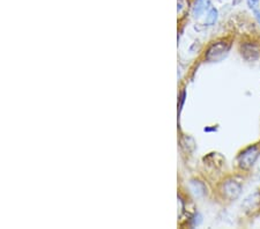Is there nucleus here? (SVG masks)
I'll use <instances>...</instances> for the list:
<instances>
[{
	"label": "nucleus",
	"mask_w": 260,
	"mask_h": 229,
	"mask_svg": "<svg viewBox=\"0 0 260 229\" xmlns=\"http://www.w3.org/2000/svg\"><path fill=\"white\" fill-rule=\"evenodd\" d=\"M258 148L257 147H250L247 148V150L244 151L241 155H239L238 158V162H239V166L244 169H247V168H250L252 164L255 162V160L258 158Z\"/></svg>",
	"instance_id": "1"
},
{
	"label": "nucleus",
	"mask_w": 260,
	"mask_h": 229,
	"mask_svg": "<svg viewBox=\"0 0 260 229\" xmlns=\"http://www.w3.org/2000/svg\"><path fill=\"white\" fill-rule=\"evenodd\" d=\"M247 2V5H249V7L251 10H258V5H259V0H246Z\"/></svg>",
	"instance_id": "6"
},
{
	"label": "nucleus",
	"mask_w": 260,
	"mask_h": 229,
	"mask_svg": "<svg viewBox=\"0 0 260 229\" xmlns=\"http://www.w3.org/2000/svg\"><path fill=\"white\" fill-rule=\"evenodd\" d=\"M223 194L229 199H236L241 194V186L235 182V180H229L223 186Z\"/></svg>",
	"instance_id": "3"
},
{
	"label": "nucleus",
	"mask_w": 260,
	"mask_h": 229,
	"mask_svg": "<svg viewBox=\"0 0 260 229\" xmlns=\"http://www.w3.org/2000/svg\"><path fill=\"white\" fill-rule=\"evenodd\" d=\"M228 49H229V48H228L226 44L222 42L214 44V45L210 49V51H208L207 59L212 60V62H218V60H221L222 58H225V56L228 52Z\"/></svg>",
	"instance_id": "2"
},
{
	"label": "nucleus",
	"mask_w": 260,
	"mask_h": 229,
	"mask_svg": "<svg viewBox=\"0 0 260 229\" xmlns=\"http://www.w3.org/2000/svg\"><path fill=\"white\" fill-rule=\"evenodd\" d=\"M207 4H208V0H197V2H195V5L193 9V14L195 18L200 17V15L206 11Z\"/></svg>",
	"instance_id": "4"
},
{
	"label": "nucleus",
	"mask_w": 260,
	"mask_h": 229,
	"mask_svg": "<svg viewBox=\"0 0 260 229\" xmlns=\"http://www.w3.org/2000/svg\"><path fill=\"white\" fill-rule=\"evenodd\" d=\"M254 14H255V18H257V20L260 23V10H255L254 11Z\"/></svg>",
	"instance_id": "7"
},
{
	"label": "nucleus",
	"mask_w": 260,
	"mask_h": 229,
	"mask_svg": "<svg viewBox=\"0 0 260 229\" xmlns=\"http://www.w3.org/2000/svg\"><path fill=\"white\" fill-rule=\"evenodd\" d=\"M217 18H218V12H217V10L211 9L210 13H208V15H207V21H206V23H207V25H213V23H214L215 21H217Z\"/></svg>",
	"instance_id": "5"
}]
</instances>
